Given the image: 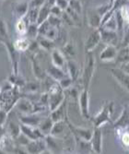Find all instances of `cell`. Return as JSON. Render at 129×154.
<instances>
[{
    "mask_svg": "<svg viewBox=\"0 0 129 154\" xmlns=\"http://www.w3.org/2000/svg\"><path fill=\"white\" fill-rule=\"evenodd\" d=\"M102 24V16L95 10L89 14V25L93 29H99Z\"/></svg>",
    "mask_w": 129,
    "mask_h": 154,
    "instance_id": "f1b7e54d",
    "label": "cell"
},
{
    "mask_svg": "<svg viewBox=\"0 0 129 154\" xmlns=\"http://www.w3.org/2000/svg\"><path fill=\"white\" fill-rule=\"evenodd\" d=\"M0 153H6V152L4 151L3 148H2V145H1V143H0Z\"/></svg>",
    "mask_w": 129,
    "mask_h": 154,
    "instance_id": "f907efd6",
    "label": "cell"
},
{
    "mask_svg": "<svg viewBox=\"0 0 129 154\" xmlns=\"http://www.w3.org/2000/svg\"><path fill=\"white\" fill-rule=\"evenodd\" d=\"M13 13L19 18L24 17L29 9V2L26 0H19L12 4Z\"/></svg>",
    "mask_w": 129,
    "mask_h": 154,
    "instance_id": "d6986e66",
    "label": "cell"
},
{
    "mask_svg": "<svg viewBox=\"0 0 129 154\" xmlns=\"http://www.w3.org/2000/svg\"><path fill=\"white\" fill-rule=\"evenodd\" d=\"M127 48H128V50H129V45H128V46H127Z\"/></svg>",
    "mask_w": 129,
    "mask_h": 154,
    "instance_id": "816d5d0a",
    "label": "cell"
},
{
    "mask_svg": "<svg viewBox=\"0 0 129 154\" xmlns=\"http://www.w3.org/2000/svg\"><path fill=\"white\" fill-rule=\"evenodd\" d=\"M51 60H52V65L60 67V68H65L66 67V57L65 54L58 49H54L51 52Z\"/></svg>",
    "mask_w": 129,
    "mask_h": 154,
    "instance_id": "ac0fdd59",
    "label": "cell"
},
{
    "mask_svg": "<svg viewBox=\"0 0 129 154\" xmlns=\"http://www.w3.org/2000/svg\"><path fill=\"white\" fill-rule=\"evenodd\" d=\"M0 43L4 45L8 50L9 59L11 62V66H12V73L19 74V52L14 48L10 40L3 41V42H0Z\"/></svg>",
    "mask_w": 129,
    "mask_h": 154,
    "instance_id": "52a82bcc",
    "label": "cell"
},
{
    "mask_svg": "<svg viewBox=\"0 0 129 154\" xmlns=\"http://www.w3.org/2000/svg\"><path fill=\"white\" fill-rule=\"evenodd\" d=\"M113 107L114 103L112 101H108L104 103L99 113L95 116L91 118L92 120L94 128H102L103 125L111 123V116L113 113Z\"/></svg>",
    "mask_w": 129,
    "mask_h": 154,
    "instance_id": "7a4b0ae2",
    "label": "cell"
},
{
    "mask_svg": "<svg viewBox=\"0 0 129 154\" xmlns=\"http://www.w3.org/2000/svg\"><path fill=\"white\" fill-rule=\"evenodd\" d=\"M66 73L67 75L73 79V81L77 80L78 76H79V73H80V68H79V66L78 64V62H76L75 60H67L66 63Z\"/></svg>",
    "mask_w": 129,
    "mask_h": 154,
    "instance_id": "7402d4cb",
    "label": "cell"
},
{
    "mask_svg": "<svg viewBox=\"0 0 129 154\" xmlns=\"http://www.w3.org/2000/svg\"><path fill=\"white\" fill-rule=\"evenodd\" d=\"M64 10H62L58 6H56L55 4L53 5L52 7H50V14L56 17H62V14H63Z\"/></svg>",
    "mask_w": 129,
    "mask_h": 154,
    "instance_id": "ee69618b",
    "label": "cell"
},
{
    "mask_svg": "<svg viewBox=\"0 0 129 154\" xmlns=\"http://www.w3.org/2000/svg\"><path fill=\"white\" fill-rule=\"evenodd\" d=\"M45 71H46V74L56 82H58L59 80H61L62 79L67 76V73L64 71L63 68L57 67L54 65L50 66Z\"/></svg>",
    "mask_w": 129,
    "mask_h": 154,
    "instance_id": "44dd1931",
    "label": "cell"
},
{
    "mask_svg": "<svg viewBox=\"0 0 129 154\" xmlns=\"http://www.w3.org/2000/svg\"><path fill=\"white\" fill-rule=\"evenodd\" d=\"M7 129H6V127L5 125H0V142H1L4 137L7 136Z\"/></svg>",
    "mask_w": 129,
    "mask_h": 154,
    "instance_id": "681fc988",
    "label": "cell"
},
{
    "mask_svg": "<svg viewBox=\"0 0 129 154\" xmlns=\"http://www.w3.org/2000/svg\"><path fill=\"white\" fill-rule=\"evenodd\" d=\"M118 54V50L116 46L113 45H106L105 48L100 54V59L103 62H112L115 61Z\"/></svg>",
    "mask_w": 129,
    "mask_h": 154,
    "instance_id": "2e32d148",
    "label": "cell"
},
{
    "mask_svg": "<svg viewBox=\"0 0 129 154\" xmlns=\"http://www.w3.org/2000/svg\"><path fill=\"white\" fill-rule=\"evenodd\" d=\"M40 83L36 81H30L24 84V86L20 89V91L27 93V94H32V93H38L40 90Z\"/></svg>",
    "mask_w": 129,
    "mask_h": 154,
    "instance_id": "83f0119b",
    "label": "cell"
},
{
    "mask_svg": "<svg viewBox=\"0 0 129 154\" xmlns=\"http://www.w3.org/2000/svg\"><path fill=\"white\" fill-rule=\"evenodd\" d=\"M46 92L48 93V109L50 112L57 108L66 100L64 90L60 87L58 82L53 83Z\"/></svg>",
    "mask_w": 129,
    "mask_h": 154,
    "instance_id": "6da1fadb",
    "label": "cell"
},
{
    "mask_svg": "<svg viewBox=\"0 0 129 154\" xmlns=\"http://www.w3.org/2000/svg\"><path fill=\"white\" fill-rule=\"evenodd\" d=\"M41 114L42 113H32L29 115H20L19 120L20 124H25L31 127H38L41 120L46 116H42Z\"/></svg>",
    "mask_w": 129,
    "mask_h": 154,
    "instance_id": "4fadbf2b",
    "label": "cell"
},
{
    "mask_svg": "<svg viewBox=\"0 0 129 154\" xmlns=\"http://www.w3.org/2000/svg\"><path fill=\"white\" fill-rule=\"evenodd\" d=\"M0 1H3V0H0Z\"/></svg>",
    "mask_w": 129,
    "mask_h": 154,
    "instance_id": "f5cc1de1",
    "label": "cell"
},
{
    "mask_svg": "<svg viewBox=\"0 0 129 154\" xmlns=\"http://www.w3.org/2000/svg\"><path fill=\"white\" fill-rule=\"evenodd\" d=\"M121 45H122V48L127 47L129 45V27L127 28L124 34H123V40L121 42Z\"/></svg>",
    "mask_w": 129,
    "mask_h": 154,
    "instance_id": "7dc6e473",
    "label": "cell"
},
{
    "mask_svg": "<svg viewBox=\"0 0 129 154\" xmlns=\"http://www.w3.org/2000/svg\"><path fill=\"white\" fill-rule=\"evenodd\" d=\"M32 41V40H30L29 38H26V37H20V38L17 39L14 43H12V45H13L14 48H15L19 53L26 52V51H28L29 47H30Z\"/></svg>",
    "mask_w": 129,
    "mask_h": 154,
    "instance_id": "cb8c5ba5",
    "label": "cell"
},
{
    "mask_svg": "<svg viewBox=\"0 0 129 154\" xmlns=\"http://www.w3.org/2000/svg\"><path fill=\"white\" fill-rule=\"evenodd\" d=\"M38 42V45L40 46L41 49L47 51V52H52L54 49H55V43L54 41L49 40L44 36H38V38L36 39Z\"/></svg>",
    "mask_w": 129,
    "mask_h": 154,
    "instance_id": "4316f807",
    "label": "cell"
},
{
    "mask_svg": "<svg viewBox=\"0 0 129 154\" xmlns=\"http://www.w3.org/2000/svg\"><path fill=\"white\" fill-rule=\"evenodd\" d=\"M49 116L54 122H58V121L65 120L66 117V100L57 108L51 111Z\"/></svg>",
    "mask_w": 129,
    "mask_h": 154,
    "instance_id": "e0dca14e",
    "label": "cell"
},
{
    "mask_svg": "<svg viewBox=\"0 0 129 154\" xmlns=\"http://www.w3.org/2000/svg\"><path fill=\"white\" fill-rule=\"evenodd\" d=\"M113 128L116 130H124L129 128V109L124 106L120 116L113 122Z\"/></svg>",
    "mask_w": 129,
    "mask_h": 154,
    "instance_id": "9a60e30c",
    "label": "cell"
},
{
    "mask_svg": "<svg viewBox=\"0 0 129 154\" xmlns=\"http://www.w3.org/2000/svg\"><path fill=\"white\" fill-rule=\"evenodd\" d=\"M32 72L34 77L40 81H44L47 77L46 71L44 70V68L41 66L38 60L33 57H32Z\"/></svg>",
    "mask_w": 129,
    "mask_h": 154,
    "instance_id": "603a6c76",
    "label": "cell"
},
{
    "mask_svg": "<svg viewBox=\"0 0 129 154\" xmlns=\"http://www.w3.org/2000/svg\"><path fill=\"white\" fill-rule=\"evenodd\" d=\"M28 24H29V21L27 20L25 16L22 18H19V20L15 25V29L20 35H26L27 29H28Z\"/></svg>",
    "mask_w": 129,
    "mask_h": 154,
    "instance_id": "f546056e",
    "label": "cell"
},
{
    "mask_svg": "<svg viewBox=\"0 0 129 154\" xmlns=\"http://www.w3.org/2000/svg\"><path fill=\"white\" fill-rule=\"evenodd\" d=\"M86 54H87V57H86V61H85L84 68L82 71L81 80H82L83 89L89 90L92 77L94 75V71H95V58L92 55L91 52L86 53Z\"/></svg>",
    "mask_w": 129,
    "mask_h": 154,
    "instance_id": "3957f363",
    "label": "cell"
},
{
    "mask_svg": "<svg viewBox=\"0 0 129 154\" xmlns=\"http://www.w3.org/2000/svg\"><path fill=\"white\" fill-rule=\"evenodd\" d=\"M100 34H101V42L106 45L116 46L119 42V36L116 31L104 29V28H99Z\"/></svg>",
    "mask_w": 129,
    "mask_h": 154,
    "instance_id": "ba28073f",
    "label": "cell"
},
{
    "mask_svg": "<svg viewBox=\"0 0 129 154\" xmlns=\"http://www.w3.org/2000/svg\"><path fill=\"white\" fill-rule=\"evenodd\" d=\"M56 6H58L62 10H66L67 8H68V5H69V1L67 0H55V3H54Z\"/></svg>",
    "mask_w": 129,
    "mask_h": 154,
    "instance_id": "c3c4849f",
    "label": "cell"
},
{
    "mask_svg": "<svg viewBox=\"0 0 129 154\" xmlns=\"http://www.w3.org/2000/svg\"><path fill=\"white\" fill-rule=\"evenodd\" d=\"M91 150L94 153H102L103 151V132L101 128H94L90 140Z\"/></svg>",
    "mask_w": 129,
    "mask_h": 154,
    "instance_id": "9c48e42d",
    "label": "cell"
},
{
    "mask_svg": "<svg viewBox=\"0 0 129 154\" xmlns=\"http://www.w3.org/2000/svg\"><path fill=\"white\" fill-rule=\"evenodd\" d=\"M101 42V34H100L99 29H94V31L88 36L87 40L85 42L84 48L86 53L92 52Z\"/></svg>",
    "mask_w": 129,
    "mask_h": 154,
    "instance_id": "8fae6325",
    "label": "cell"
},
{
    "mask_svg": "<svg viewBox=\"0 0 129 154\" xmlns=\"http://www.w3.org/2000/svg\"><path fill=\"white\" fill-rule=\"evenodd\" d=\"M118 131H123V133L120 136L121 143L123 144L124 147H125L126 149H129V131H126V129L118 130Z\"/></svg>",
    "mask_w": 129,
    "mask_h": 154,
    "instance_id": "60d3db41",
    "label": "cell"
},
{
    "mask_svg": "<svg viewBox=\"0 0 129 154\" xmlns=\"http://www.w3.org/2000/svg\"><path fill=\"white\" fill-rule=\"evenodd\" d=\"M44 37L55 42L57 39H58V37H59V28H55V27L51 26L49 28V30L45 34Z\"/></svg>",
    "mask_w": 129,
    "mask_h": 154,
    "instance_id": "d590c367",
    "label": "cell"
},
{
    "mask_svg": "<svg viewBox=\"0 0 129 154\" xmlns=\"http://www.w3.org/2000/svg\"><path fill=\"white\" fill-rule=\"evenodd\" d=\"M39 8H29L28 12L25 15L29 23H37Z\"/></svg>",
    "mask_w": 129,
    "mask_h": 154,
    "instance_id": "836d02e7",
    "label": "cell"
},
{
    "mask_svg": "<svg viewBox=\"0 0 129 154\" xmlns=\"http://www.w3.org/2000/svg\"><path fill=\"white\" fill-rule=\"evenodd\" d=\"M38 25H39V36H45L46 32L49 30V28L51 27L48 20H45L44 22H41V24H38Z\"/></svg>",
    "mask_w": 129,
    "mask_h": 154,
    "instance_id": "7bdbcfd3",
    "label": "cell"
},
{
    "mask_svg": "<svg viewBox=\"0 0 129 154\" xmlns=\"http://www.w3.org/2000/svg\"><path fill=\"white\" fill-rule=\"evenodd\" d=\"M8 81L13 86H16L20 89H21L24 86V84L26 83V80L22 77H20L19 74H13V73L9 76Z\"/></svg>",
    "mask_w": 129,
    "mask_h": 154,
    "instance_id": "d6a6232c",
    "label": "cell"
},
{
    "mask_svg": "<svg viewBox=\"0 0 129 154\" xmlns=\"http://www.w3.org/2000/svg\"><path fill=\"white\" fill-rule=\"evenodd\" d=\"M54 122L52 120L50 116H46L44 119L41 120V122L39 124L38 128L41 130V132L46 137V136L50 135L52 128H53V125H54Z\"/></svg>",
    "mask_w": 129,
    "mask_h": 154,
    "instance_id": "d4e9b609",
    "label": "cell"
},
{
    "mask_svg": "<svg viewBox=\"0 0 129 154\" xmlns=\"http://www.w3.org/2000/svg\"><path fill=\"white\" fill-rule=\"evenodd\" d=\"M26 35L30 40H36L39 36V25L37 23H29Z\"/></svg>",
    "mask_w": 129,
    "mask_h": 154,
    "instance_id": "1f68e13d",
    "label": "cell"
},
{
    "mask_svg": "<svg viewBox=\"0 0 129 154\" xmlns=\"http://www.w3.org/2000/svg\"><path fill=\"white\" fill-rule=\"evenodd\" d=\"M67 127H68V125H67V123H66V120L54 122L50 135L53 136V137H55L62 138L66 134V129Z\"/></svg>",
    "mask_w": 129,
    "mask_h": 154,
    "instance_id": "ffe728a7",
    "label": "cell"
},
{
    "mask_svg": "<svg viewBox=\"0 0 129 154\" xmlns=\"http://www.w3.org/2000/svg\"><path fill=\"white\" fill-rule=\"evenodd\" d=\"M15 107L20 115H29V114H32L34 113V105L33 103L28 99V98H20V99L17 101Z\"/></svg>",
    "mask_w": 129,
    "mask_h": 154,
    "instance_id": "7c38bea8",
    "label": "cell"
},
{
    "mask_svg": "<svg viewBox=\"0 0 129 154\" xmlns=\"http://www.w3.org/2000/svg\"><path fill=\"white\" fill-rule=\"evenodd\" d=\"M50 16V7L46 4L41 6L39 8V13H38V19H37V24H41L47 20L48 17Z\"/></svg>",
    "mask_w": 129,
    "mask_h": 154,
    "instance_id": "4dcf8cb0",
    "label": "cell"
},
{
    "mask_svg": "<svg viewBox=\"0 0 129 154\" xmlns=\"http://www.w3.org/2000/svg\"><path fill=\"white\" fill-rule=\"evenodd\" d=\"M110 73L119 85L129 93V73L120 67L110 69Z\"/></svg>",
    "mask_w": 129,
    "mask_h": 154,
    "instance_id": "5b68a950",
    "label": "cell"
},
{
    "mask_svg": "<svg viewBox=\"0 0 129 154\" xmlns=\"http://www.w3.org/2000/svg\"><path fill=\"white\" fill-rule=\"evenodd\" d=\"M68 7L72 8L75 12H77L78 15L82 13V5L79 0H69Z\"/></svg>",
    "mask_w": 129,
    "mask_h": 154,
    "instance_id": "f35d334b",
    "label": "cell"
},
{
    "mask_svg": "<svg viewBox=\"0 0 129 154\" xmlns=\"http://www.w3.org/2000/svg\"><path fill=\"white\" fill-rule=\"evenodd\" d=\"M46 2V0H31L29 2V8H41L44 6Z\"/></svg>",
    "mask_w": 129,
    "mask_h": 154,
    "instance_id": "bcb514c9",
    "label": "cell"
},
{
    "mask_svg": "<svg viewBox=\"0 0 129 154\" xmlns=\"http://www.w3.org/2000/svg\"><path fill=\"white\" fill-rule=\"evenodd\" d=\"M20 132L25 135L30 140L45 137V136L41 132L38 127H31V125L25 124H20Z\"/></svg>",
    "mask_w": 129,
    "mask_h": 154,
    "instance_id": "30bf717a",
    "label": "cell"
},
{
    "mask_svg": "<svg viewBox=\"0 0 129 154\" xmlns=\"http://www.w3.org/2000/svg\"><path fill=\"white\" fill-rule=\"evenodd\" d=\"M115 61H117L118 63H121L122 65L129 62V50L127 47L122 48L120 51H118Z\"/></svg>",
    "mask_w": 129,
    "mask_h": 154,
    "instance_id": "e575fe53",
    "label": "cell"
},
{
    "mask_svg": "<svg viewBox=\"0 0 129 154\" xmlns=\"http://www.w3.org/2000/svg\"><path fill=\"white\" fill-rule=\"evenodd\" d=\"M47 20H48V22H49V24L51 26L55 27V28H59L61 26V24H62V21H63L62 18L51 15V14H50V16L48 17Z\"/></svg>",
    "mask_w": 129,
    "mask_h": 154,
    "instance_id": "ab89813d",
    "label": "cell"
},
{
    "mask_svg": "<svg viewBox=\"0 0 129 154\" xmlns=\"http://www.w3.org/2000/svg\"><path fill=\"white\" fill-rule=\"evenodd\" d=\"M6 129H7L8 136H9L13 139V140L21 133L20 132V124H18V123L13 122V121L8 122Z\"/></svg>",
    "mask_w": 129,
    "mask_h": 154,
    "instance_id": "484cf974",
    "label": "cell"
},
{
    "mask_svg": "<svg viewBox=\"0 0 129 154\" xmlns=\"http://www.w3.org/2000/svg\"><path fill=\"white\" fill-rule=\"evenodd\" d=\"M65 120L66 121L68 128H69L70 132L73 134V137L76 138V140H83L86 142H90L93 130H91L90 128H79V127H75L74 125H72L68 121L67 116L66 117Z\"/></svg>",
    "mask_w": 129,
    "mask_h": 154,
    "instance_id": "277c9868",
    "label": "cell"
},
{
    "mask_svg": "<svg viewBox=\"0 0 129 154\" xmlns=\"http://www.w3.org/2000/svg\"><path fill=\"white\" fill-rule=\"evenodd\" d=\"M78 104L82 117L85 119H91L90 114V94L89 90L83 89L78 95Z\"/></svg>",
    "mask_w": 129,
    "mask_h": 154,
    "instance_id": "8992f818",
    "label": "cell"
},
{
    "mask_svg": "<svg viewBox=\"0 0 129 154\" xmlns=\"http://www.w3.org/2000/svg\"><path fill=\"white\" fill-rule=\"evenodd\" d=\"M25 149L28 153H44V151L47 149L45 139L39 138L34 139V140H30Z\"/></svg>",
    "mask_w": 129,
    "mask_h": 154,
    "instance_id": "5bb4252c",
    "label": "cell"
},
{
    "mask_svg": "<svg viewBox=\"0 0 129 154\" xmlns=\"http://www.w3.org/2000/svg\"><path fill=\"white\" fill-rule=\"evenodd\" d=\"M67 1H69V0H67Z\"/></svg>",
    "mask_w": 129,
    "mask_h": 154,
    "instance_id": "db71d44e",
    "label": "cell"
},
{
    "mask_svg": "<svg viewBox=\"0 0 129 154\" xmlns=\"http://www.w3.org/2000/svg\"><path fill=\"white\" fill-rule=\"evenodd\" d=\"M74 83L73 79H71L68 75L66 77H65L64 79H62L61 80L58 81V84L60 85V87L65 91V90H68L71 86H72V84Z\"/></svg>",
    "mask_w": 129,
    "mask_h": 154,
    "instance_id": "74e56055",
    "label": "cell"
},
{
    "mask_svg": "<svg viewBox=\"0 0 129 154\" xmlns=\"http://www.w3.org/2000/svg\"><path fill=\"white\" fill-rule=\"evenodd\" d=\"M8 113L3 108H0V125H5L8 120Z\"/></svg>",
    "mask_w": 129,
    "mask_h": 154,
    "instance_id": "f6af8a7d",
    "label": "cell"
},
{
    "mask_svg": "<svg viewBox=\"0 0 129 154\" xmlns=\"http://www.w3.org/2000/svg\"><path fill=\"white\" fill-rule=\"evenodd\" d=\"M9 40L8 32V28L5 23V21L0 19V42Z\"/></svg>",
    "mask_w": 129,
    "mask_h": 154,
    "instance_id": "8d00e7d4",
    "label": "cell"
},
{
    "mask_svg": "<svg viewBox=\"0 0 129 154\" xmlns=\"http://www.w3.org/2000/svg\"><path fill=\"white\" fill-rule=\"evenodd\" d=\"M63 50H64L63 54L68 55V57H72V55H74L76 54V49H75L74 45L70 43H67L66 45H65L63 47Z\"/></svg>",
    "mask_w": 129,
    "mask_h": 154,
    "instance_id": "b9f144b4",
    "label": "cell"
}]
</instances>
